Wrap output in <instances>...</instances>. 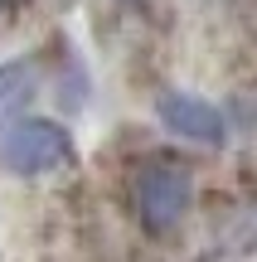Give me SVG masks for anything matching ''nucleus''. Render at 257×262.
I'll return each mask as SVG.
<instances>
[{
  "mask_svg": "<svg viewBox=\"0 0 257 262\" xmlns=\"http://www.w3.org/2000/svg\"><path fill=\"white\" fill-rule=\"evenodd\" d=\"M68 156H73V136L49 117H25L0 141V160H5L10 175H49Z\"/></svg>",
  "mask_w": 257,
  "mask_h": 262,
  "instance_id": "obj_2",
  "label": "nucleus"
},
{
  "mask_svg": "<svg viewBox=\"0 0 257 262\" xmlns=\"http://www.w3.org/2000/svg\"><path fill=\"white\" fill-rule=\"evenodd\" d=\"M34 93H39V68L29 63V58L0 63V122L19 117L29 102H34Z\"/></svg>",
  "mask_w": 257,
  "mask_h": 262,
  "instance_id": "obj_4",
  "label": "nucleus"
},
{
  "mask_svg": "<svg viewBox=\"0 0 257 262\" xmlns=\"http://www.w3.org/2000/svg\"><path fill=\"white\" fill-rule=\"evenodd\" d=\"M155 117H160V126L170 136L194 141V146H223V136H228L223 112L214 102H204V97H194V93H175V88L160 93L155 97Z\"/></svg>",
  "mask_w": 257,
  "mask_h": 262,
  "instance_id": "obj_3",
  "label": "nucleus"
},
{
  "mask_svg": "<svg viewBox=\"0 0 257 262\" xmlns=\"http://www.w3.org/2000/svg\"><path fill=\"white\" fill-rule=\"evenodd\" d=\"M194 204V180L190 170L170 165V160H151L136 170L131 180V209L141 219L146 233H170Z\"/></svg>",
  "mask_w": 257,
  "mask_h": 262,
  "instance_id": "obj_1",
  "label": "nucleus"
},
{
  "mask_svg": "<svg viewBox=\"0 0 257 262\" xmlns=\"http://www.w3.org/2000/svg\"><path fill=\"white\" fill-rule=\"evenodd\" d=\"M0 10H5V0H0Z\"/></svg>",
  "mask_w": 257,
  "mask_h": 262,
  "instance_id": "obj_5",
  "label": "nucleus"
}]
</instances>
